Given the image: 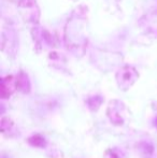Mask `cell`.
<instances>
[{
  "mask_svg": "<svg viewBox=\"0 0 157 158\" xmlns=\"http://www.w3.org/2000/svg\"><path fill=\"white\" fill-rule=\"evenodd\" d=\"M139 74L132 67H125L118 71L116 75V81H118V87L122 90H127L132 84L138 79Z\"/></svg>",
  "mask_w": 157,
  "mask_h": 158,
  "instance_id": "6da1fadb",
  "label": "cell"
},
{
  "mask_svg": "<svg viewBox=\"0 0 157 158\" xmlns=\"http://www.w3.org/2000/svg\"><path fill=\"white\" fill-rule=\"evenodd\" d=\"M125 112V106L122 102L119 101H111L108 108V116H109L110 121L115 125H123L124 124V114Z\"/></svg>",
  "mask_w": 157,
  "mask_h": 158,
  "instance_id": "7a4b0ae2",
  "label": "cell"
},
{
  "mask_svg": "<svg viewBox=\"0 0 157 158\" xmlns=\"http://www.w3.org/2000/svg\"><path fill=\"white\" fill-rule=\"evenodd\" d=\"M19 88V82L12 75L4 77L1 82V97L9 98L15 90Z\"/></svg>",
  "mask_w": 157,
  "mask_h": 158,
  "instance_id": "3957f363",
  "label": "cell"
},
{
  "mask_svg": "<svg viewBox=\"0 0 157 158\" xmlns=\"http://www.w3.org/2000/svg\"><path fill=\"white\" fill-rule=\"evenodd\" d=\"M29 143L31 144V145L34 146H38V148H42V146L45 145V141H44V139L42 137H40V135H34V137H31L29 139Z\"/></svg>",
  "mask_w": 157,
  "mask_h": 158,
  "instance_id": "277c9868",
  "label": "cell"
},
{
  "mask_svg": "<svg viewBox=\"0 0 157 158\" xmlns=\"http://www.w3.org/2000/svg\"><path fill=\"white\" fill-rule=\"evenodd\" d=\"M105 158H121V156L114 150H109L105 152Z\"/></svg>",
  "mask_w": 157,
  "mask_h": 158,
  "instance_id": "5b68a950",
  "label": "cell"
}]
</instances>
